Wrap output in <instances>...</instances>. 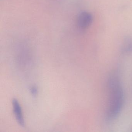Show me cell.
<instances>
[{
    "label": "cell",
    "instance_id": "1",
    "mask_svg": "<svg viewBox=\"0 0 132 132\" xmlns=\"http://www.w3.org/2000/svg\"><path fill=\"white\" fill-rule=\"evenodd\" d=\"M108 102L106 120L112 121L119 116L123 106L124 93L118 75L114 73L110 76L108 83Z\"/></svg>",
    "mask_w": 132,
    "mask_h": 132
},
{
    "label": "cell",
    "instance_id": "2",
    "mask_svg": "<svg viewBox=\"0 0 132 132\" xmlns=\"http://www.w3.org/2000/svg\"><path fill=\"white\" fill-rule=\"evenodd\" d=\"M93 16L91 13L86 11L81 12L78 17L77 24L79 28L85 29L92 24Z\"/></svg>",
    "mask_w": 132,
    "mask_h": 132
},
{
    "label": "cell",
    "instance_id": "3",
    "mask_svg": "<svg viewBox=\"0 0 132 132\" xmlns=\"http://www.w3.org/2000/svg\"><path fill=\"white\" fill-rule=\"evenodd\" d=\"M14 112L18 123L20 126L24 127V121L22 113V110L18 101L16 99H14L12 101Z\"/></svg>",
    "mask_w": 132,
    "mask_h": 132
},
{
    "label": "cell",
    "instance_id": "4",
    "mask_svg": "<svg viewBox=\"0 0 132 132\" xmlns=\"http://www.w3.org/2000/svg\"><path fill=\"white\" fill-rule=\"evenodd\" d=\"M30 92L31 93L32 95L35 96L37 95L38 93V89L36 86H33L30 88Z\"/></svg>",
    "mask_w": 132,
    "mask_h": 132
}]
</instances>
